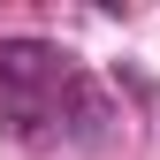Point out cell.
<instances>
[{"label":"cell","mask_w":160,"mask_h":160,"mask_svg":"<svg viewBox=\"0 0 160 160\" xmlns=\"http://www.w3.org/2000/svg\"><path fill=\"white\" fill-rule=\"evenodd\" d=\"M92 114H99V99L61 46H46V38H8L0 46V137L53 145L69 122H92Z\"/></svg>","instance_id":"cell-1"}]
</instances>
